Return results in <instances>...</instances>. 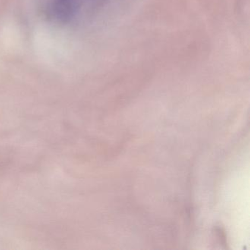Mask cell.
<instances>
[{
	"mask_svg": "<svg viewBox=\"0 0 250 250\" xmlns=\"http://www.w3.org/2000/svg\"><path fill=\"white\" fill-rule=\"evenodd\" d=\"M125 0H81L92 17L114 9Z\"/></svg>",
	"mask_w": 250,
	"mask_h": 250,
	"instance_id": "1",
	"label": "cell"
}]
</instances>
